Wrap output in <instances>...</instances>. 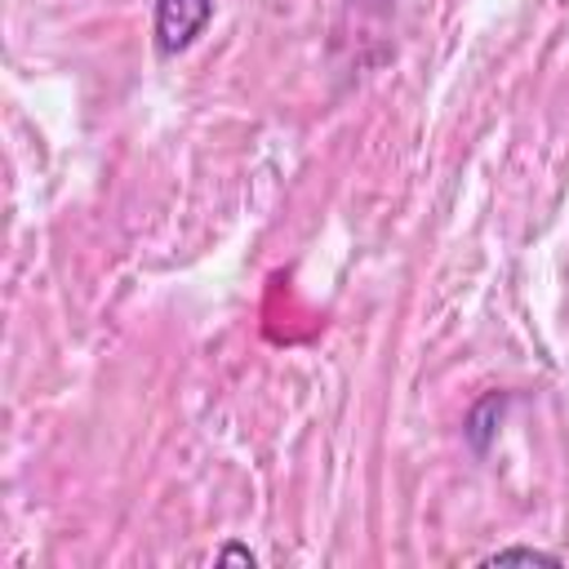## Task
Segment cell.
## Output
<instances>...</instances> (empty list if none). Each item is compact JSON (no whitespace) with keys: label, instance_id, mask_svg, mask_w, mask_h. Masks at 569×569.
Segmentation results:
<instances>
[{"label":"cell","instance_id":"obj_3","mask_svg":"<svg viewBox=\"0 0 569 569\" xmlns=\"http://www.w3.org/2000/svg\"><path fill=\"white\" fill-rule=\"evenodd\" d=\"M218 560H244V565H253V551H244V547H222Z\"/></svg>","mask_w":569,"mask_h":569},{"label":"cell","instance_id":"obj_1","mask_svg":"<svg viewBox=\"0 0 569 569\" xmlns=\"http://www.w3.org/2000/svg\"><path fill=\"white\" fill-rule=\"evenodd\" d=\"M213 0H156V44L160 53H182L209 22Z\"/></svg>","mask_w":569,"mask_h":569},{"label":"cell","instance_id":"obj_2","mask_svg":"<svg viewBox=\"0 0 569 569\" xmlns=\"http://www.w3.org/2000/svg\"><path fill=\"white\" fill-rule=\"evenodd\" d=\"M507 560H529V565H560V556L538 551V547H502L493 556H485V565H507Z\"/></svg>","mask_w":569,"mask_h":569}]
</instances>
